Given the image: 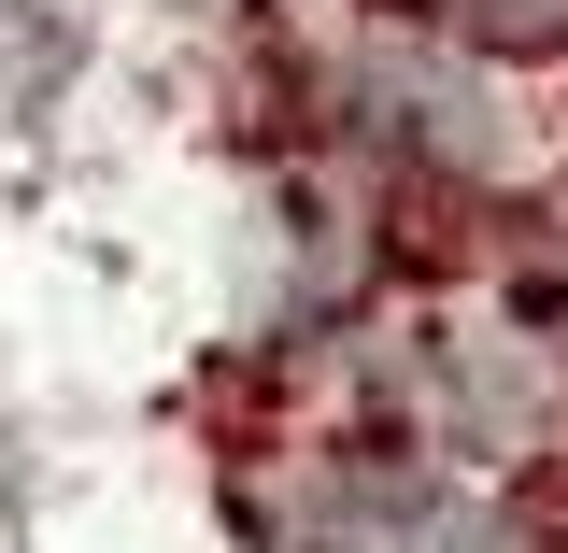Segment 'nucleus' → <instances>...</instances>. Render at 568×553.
<instances>
[{"label":"nucleus","instance_id":"f257e3e1","mask_svg":"<svg viewBox=\"0 0 568 553\" xmlns=\"http://www.w3.org/2000/svg\"><path fill=\"white\" fill-rule=\"evenodd\" d=\"M355 383H369V440L455 454L484 483L568 426V355L526 298H398L355 341Z\"/></svg>","mask_w":568,"mask_h":553},{"label":"nucleus","instance_id":"f03ea898","mask_svg":"<svg viewBox=\"0 0 568 553\" xmlns=\"http://www.w3.org/2000/svg\"><path fill=\"white\" fill-rule=\"evenodd\" d=\"M242 540L256 553H540V525L455 454L298 426L284 454L242 469Z\"/></svg>","mask_w":568,"mask_h":553},{"label":"nucleus","instance_id":"7ed1b4c3","mask_svg":"<svg viewBox=\"0 0 568 553\" xmlns=\"http://www.w3.org/2000/svg\"><path fill=\"white\" fill-rule=\"evenodd\" d=\"M413 29L469 43V58H555L568 43V0H398Z\"/></svg>","mask_w":568,"mask_h":553}]
</instances>
